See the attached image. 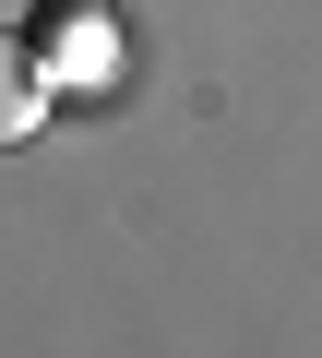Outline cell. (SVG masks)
Segmentation results:
<instances>
[{
    "mask_svg": "<svg viewBox=\"0 0 322 358\" xmlns=\"http://www.w3.org/2000/svg\"><path fill=\"white\" fill-rule=\"evenodd\" d=\"M48 96H108L119 84V13L108 0H36V24H24Z\"/></svg>",
    "mask_w": 322,
    "mask_h": 358,
    "instance_id": "1",
    "label": "cell"
},
{
    "mask_svg": "<svg viewBox=\"0 0 322 358\" xmlns=\"http://www.w3.org/2000/svg\"><path fill=\"white\" fill-rule=\"evenodd\" d=\"M36 120H48V72H36V48H24V24H13V36H0V155L36 143Z\"/></svg>",
    "mask_w": 322,
    "mask_h": 358,
    "instance_id": "2",
    "label": "cell"
}]
</instances>
